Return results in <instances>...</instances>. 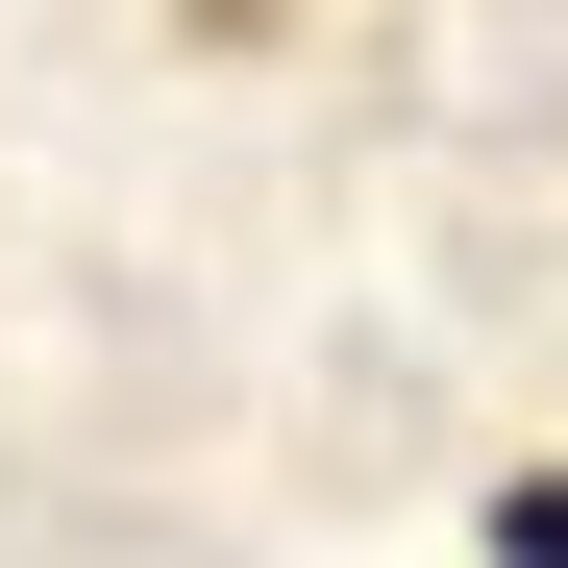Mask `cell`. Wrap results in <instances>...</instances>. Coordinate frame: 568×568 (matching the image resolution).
<instances>
[{"label": "cell", "instance_id": "1", "mask_svg": "<svg viewBox=\"0 0 568 568\" xmlns=\"http://www.w3.org/2000/svg\"><path fill=\"white\" fill-rule=\"evenodd\" d=\"M495 568H568V469H519V495H495Z\"/></svg>", "mask_w": 568, "mask_h": 568}, {"label": "cell", "instance_id": "2", "mask_svg": "<svg viewBox=\"0 0 568 568\" xmlns=\"http://www.w3.org/2000/svg\"><path fill=\"white\" fill-rule=\"evenodd\" d=\"M199 26H272V0H199Z\"/></svg>", "mask_w": 568, "mask_h": 568}]
</instances>
